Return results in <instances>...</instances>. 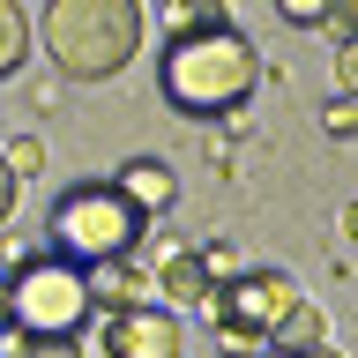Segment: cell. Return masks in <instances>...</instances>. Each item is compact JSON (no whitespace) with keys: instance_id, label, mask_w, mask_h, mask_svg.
Wrapping results in <instances>:
<instances>
[{"instance_id":"6da1fadb","label":"cell","mask_w":358,"mask_h":358,"mask_svg":"<svg viewBox=\"0 0 358 358\" xmlns=\"http://www.w3.org/2000/svg\"><path fill=\"white\" fill-rule=\"evenodd\" d=\"M254 83H262V52H254V38H239L231 22H224V30H194V38H172L164 60H157L164 105L187 112V120H231V112L254 97Z\"/></svg>"},{"instance_id":"7a4b0ae2","label":"cell","mask_w":358,"mask_h":358,"mask_svg":"<svg viewBox=\"0 0 358 358\" xmlns=\"http://www.w3.org/2000/svg\"><path fill=\"white\" fill-rule=\"evenodd\" d=\"M142 30H150L142 0H45V22H38L45 60L75 83H112L142 52Z\"/></svg>"},{"instance_id":"3957f363","label":"cell","mask_w":358,"mask_h":358,"mask_svg":"<svg viewBox=\"0 0 358 358\" xmlns=\"http://www.w3.org/2000/svg\"><path fill=\"white\" fill-rule=\"evenodd\" d=\"M52 254L75 268H97V262H120V254H142V239H150V217L134 209L112 179H90V187H67L60 201H52Z\"/></svg>"},{"instance_id":"277c9868","label":"cell","mask_w":358,"mask_h":358,"mask_svg":"<svg viewBox=\"0 0 358 358\" xmlns=\"http://www.w3.org/2000/svg\"><path fill=\"white\" fill-rule=\"evenodd\" d=\"M0 291H8V329L15 336H83V321L97 313L90 306V276L75 262H60V254L22 262Z\"/></svg>"},{"instance_id":"5b68a950","label":"cell","mask_w":358,"mask_h":358,"mask_svg":"<svg viewBox=\"0 0 358 358\" xmlns=\"http://www.w3.org/2000/svg\"><path fill=\"white\" fill-rule=\"evenodd\" d=\"M299 299H306V291L291 284L284 268H239L231 284H217L209 313H217V321H239V329H254V336H276Z\"/></svg>"},{"instance_id":"8992f818","label":"cell","mask_w":358,"mask_h":358,"mask_svg":"<svg viewBox=\"0 0 358 358\" xmlns=\"http://www.w3.org/2000/svg\"><path fill=\"white\" fill-rule=\"evenodd\" d=\"M105 358H179V313L150 299L105 313Z\"/></svg>"},{"instance_id":"52a82bcc","label":"cell","mask_w":358,"mask_h":358,"mask_svg":"<svg viewBox=\"0 0 358 358\" xmlns=\"http://www.w3.org/2000/svg\"><path fill=\"white\" fill-rule=\"evenodd\" d=\"M112 187H120L142 217H164V209L179 201V179H172V164H164V157H127V164L112 172Z\"/></svg>"},{"instance_id":"ba28073f","label":"cell","mask_w":358,"mask_h":358,"mask_svg":"<svg viewBox=\"0 0 358 358\" xmlns=\"http://www.w3.org/2000/svg\"><path fill=\"white\" fill-rule=\"evenodd\" d=\"M83 276H90V306H105V313L142 306V262H134V254H120V262H97V268H83Z\"/></svg>"},{"instance_id":"9c48e42d","label":"cell","mask_w":358,"mask_h":358,"mask_svg":"<svg viewBox=\"0 0 358 358\" xmlns=\"http://www.w3.org/2000/svg\"><path fill=\"white\" fill-rule=\"evenodd\" d=\"M157 284H164V299H179V306H209V299H217V276L201 268V254H172V262L157 268Z\"/></svg>"},{"instance_id":"30bf717a","label":"cell","mask_w":358,"mask_h":358,"mask_svg":"<svg viewBox=\"0 0 358 358\" xmlns=\"http://www.w3.org/2000/svg\"><path fill=\"white\" fill-rule=\"evenodd\" d=\"M30 60V15H22V0H0V83Z\"/></svg>"},{"instance_id":"8fae6325","label":"cell","mask_w":358,"mask_h":358,"mask_svg":"<svg viewBox=\"0 0 358 358\" xmlns=\"http://www.w3.org/2000/svg\"><path fill=\"white\" fill-rule=\"evenodd\" d=\"M268 343H284V351H306V343H329V313L313 306V299H299V306L284 313V329L268 336Z\"/></svg>"},{"instance_id":"7c38bea8","label":"cell","mask_w":358,"mask_h":358,"mask_svg":"<svg viewBox=\"0 0 358 358\" xmlns=\"http://www.w3.org/2000/svg\"><path fill=\"white\" fill-rule=\"evenodd\" d=\"M231 8L224 0H172V38H194V30H224Z\"/></svg>"},{"instance_id":"4fadbf2b","label":"cell","mask_w":358,"mask_h":358,"mask_svg":"<svg viewBox=\"0 0 358 358\" xmlns=\"http://www.w3.org/2000/svg\"><path fill=\"white\" fill-rule=\"evenodd\" d=\"M8 358H83V336H15Z\"/></svg>"},{"instance_id":"5bb4252c","label":"cell","mask_w":358,"mask_h":358,"mask_svg":"<svg viewBox=\"0 0 358 358\" xmlns=\"http://www.w3.org/2000/svg\"><path fill=\"white\" fill-rule=\"evenodd\" d=\"M0 157H8V172H15V179H30V172L45 164V142H38V134H15V142H8Z\"/></svg>"},{"instance_id":"9a60e30c","label":"cell","mask_w":358,"mask_h":358,"mask_svg":"<svg viewBox=\"0 0 358 358\" xmlns=\"http://www.w3.org/2000/svg\"><path fill=\"white\" fill-rule=\"evenodd\" d=\"M217 343H224V351H231V358H262V343H268V336L239 329V321H217Z\"/></svg>"},{"instance_id":"2e32d148","label":"cell","mask_w":358,"mask_h":358,"mask_svg":"<svg viewBox=\"0 0 358 358\" xmlns=\"http://www.w3.org/2000/svg\"><path fill=\"white\" fill-rule=\"evenodd\" d=\"M276 15H284L291 30H321V15H329V0H276Z\"/></svg>"},{"instance_id":"e0dca14e","label":"cell","mask_w":358,"mask_h":358,"mask_svg":"<svg viewBox=\"0 0 358 358\" xmlns=\"http://www.w3.org/2000/svg\"><path fill=\"white\" fill-rule=\"evenodd\" d=\"M201 268H209L217 284H231V276H239L246 262H239V246H224V239H217V246H201Z\"/></svg>"},{"instance_id":"ac0fdd59","label":"cell","mask_w":358,"mask_h":358,"mask_svg":"<svg viewBox=\"0 0 358 358\" xmlns=\"http://www.w3.org/2000/svg\"><path fill=\"white\" fill-rule=\"evenodd\" d=\"M321 30H336V45H343V38H358V0H329Z\"/></svg>"},{"instance_id":"d6986e66","label":"cell","mask_w":358,"mask_h":358,"mask_svg":"<svg viewBox=\"0 0 358 358\" xmlns=\"http://www.w3.org/2000/svg\"><path fill=\"white\" fill-rule=\"evenodd\" d=\"M336 83H343V97L358 105V38H343V45H336Z\"/></svg>"},{"instance_id":"ffe728a7","label":"cell","mask_w":358,"mask_h":358,"mask_svg":"<svg viewBox=\"0 0 358 358\" xmlns=\"http://www.w3.org/2000/svg\"><path fill=\"white\" fill-rule=\"evenodd\" d=\"M321 120H329V134H336V142H351V134H358V105H351V97H343V105H329Z\"/></svg>"},{"instance_id":"44dd1931","label":"cell","mask_w":358,"mask_h":358,"mask_svg":"<svg viewBox=\"0 0 358 358\" xmlns=\"http://www.w3.org/2000/svg\"><path fill=\"white\" fill-rule=\"evenodd\" d=\"M15 187H22V179L8 172V157H0V224H8V209H15Z\"/></svg>"},{"instance_id":"7402d4cb","label":"cell","mask_w":358,"mask_h":358,"mask_svg":"<svg viewBox=\"0 0 358 358\" xmlns=\"http://www.w3.org/2000/svg\"><path fill=\"white\" fill-rule=\"evenodd\" d=\"M343 239L358 246V201H351V209H343Z\"/></svg>"},{"instance_id":"603a6c76","label":"cell","mask_w":358,"mask_h":358,"mask_svg":"<svg viewBox=\"0 0 358 358\" xmlns=\"http://www.w3.org/2000/svg\"><path fill=\"white\" fill-rule=\"evenodd\" d=\"M299 358H343V351H336V343H306Z\"/></svg>"},{"instance_id":"cb8c5ba5","label":"cell","mask_w":358,"mask_h":358,"mask_svg":"<svg viewBox=\"0 0 358 358\" xmlns=\"http://www.w3.org/2000/svg\"><path fill=\"white\" fill-rule=\"evenodd\" d=\"M0 358H8V343H0Z\"/></svg>"}]
</instances>
